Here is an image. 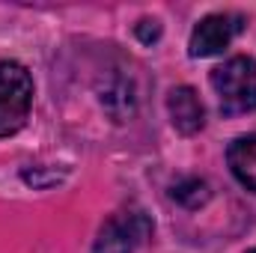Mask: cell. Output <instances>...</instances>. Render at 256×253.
Here are the masks:
<instances>
[{
	"label": "cell",
	"mask_w": 256,
	"mask_h": 253,
	"mask_svg": "<svg viewBox=\"0 0 256 253\" xmlns=\"http://www.w3.org/2000/svg\"><path fill=\"white\" fill-rule=\"evenodd\" d=\"M137 36H140L143 42H155V39L161 36L158 21H149V18H146V21H140V24H137Z\"/></svg>",
	"instance_id": "8"
},
{
	"label": "cell",
	"mask_w": 256,
	"mask_h": 253,
	"mask_svg": "<svg viewBox=\"0 0 256 253\" xmlns=\"http://www.w3.org/2000/svg\"><path fill=\"white\" fill-rule=\"evenodd\" d=\"M248 253H256V250H248Z\"/></svg>",
	"instance_id": "9"
},
{
	"label": "cell",
	"mask_w": 256,
	"mask_h": 253,
	"mask_svg": "<svg viewBox=\"0 0 256 253\" xmlns=\"http://www.w3.org/2000/svg\"><path fill=\"white\" fill-rule=\"evenodd\" d=\"M226 161H230L232 176L248 190H256V134L232 140L230 152H226Z\"/></svg>",
	"instance_id": "6"
},
{
	"label": "cell",
	"mask_w": 256,
	"mask_h": 253,
	"mask_svg": "<svg viewBox=\"0 0 256 253\" xmlns=\"http://www.w3.org/2000/svg\"><path fill=\"white\" fill-rule=\"evenodd\" d=\"M212 86L218 92L224 114L236 116V114L256 110V60L250 57L226 60L212 72Z\"/></svg>",
	"instance_id": "1"
},
{
	"label": "cell",
	"mask_w": 256,
	"mask_h": 253,
	"mask_svg": "<svg viewBox=\"0 0 256 253\" xmlns=\"http://www.w3.org/2000/svg\"><path fill=\"white\" fill-rule=\"evenodd\" d=\"M33 104V78L21 63H0V137L21 131Z\"/></svg>",
	"instance_id": "2"
},
{
	"label": "cell",
	"mask_w": 256,
	"mask_h": 253,
	"mask_svg": "<svg viewBox=\"0 0 256 253\" xmlns=\"http://www.w3.org/2000/svg\"><path fill=\"white\" fill-rule=\"evenodd\" d=\"M170 196L176 200V202H182L185 208H200V206H206L208 202V196H212V190L208 185L202 182V179H182V182H176L173 188H170Z\"/></svg>",
	"instance_id": "7"
},
{
	"label": "cell",
	"mask_w": 256,
	"mask_h": 253,
	"mask_svg": "<svg viewBox=\"0 0 256 253\" xmlns=\"http://www.w3.org/2000/svg\"><path fill=\"white\" fill-rule=\"evenodd\" d=\"M242 27H244L242 15H232V12L206 15L191 33V42H188L191 57H214V54H220L242 33Z\"/></svg>",
	"instance_id": "4"
},
{
	"label": "cell",
	"mask_w": 256,
	"mask_h": 253,
	"mask_svg": "<svg viewBox=\"0 0 256 253\" xmlns=\"http://www.w3.org/2000/svg\"><path fill=\"white\" fill-rule=\"evenodd\" d=\"M152 232V220L143 212H116L104 220L96 238V253H134Z\"/></svg>",
	"instance_id": "3"
},
{
	"label": "cell",
	"mask_w": 256,
	"mask_h": 253,
	"mask_svg": "<svg viewBox=\"0 0 256 253\" xmlns=\"http://www.w3.org/2000/svg\"><path fill=\"white\" fill-rule=\"evenodd\" d=\"M167 110H170L173 128L182 131V134H196L206 126V108H202L200 96L191 86H176L167 96Z\"/></svg>",
	"instance_id": "5"
}]
</instances>
